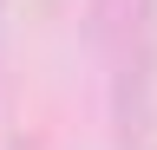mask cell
Instances as JSON below:
<instances>
[{
  "label": "cell",
  "instance_id": "1",
  "mask_svg": "<svg viewBox=\"0 0 157 150\" xmlns=\"http://www.w3.org/2000/svg\"><path fill=\"white\" fill-rule=\"evenodd\" d=\"M118 79H111V118H118V137H144L151 124V65H157V33H151V0L118 20Z\"/></svg>",
  "mask_w": 157,
  "mask_h": 150
},
{
  "label": "cell",
  "instance_id": "2",
  "mask_svg": "<svg viewBox=\"0 0 157 150\" xmlns=\"http://www.w3.org/2000/svg\"><path fill=\"white\" fill-rule=\"evenodd\" d=\"M131 7H137V0H92V26H98V33H111Z\"/></svg>",
  "mask_w": 157,
  "mask_h": 150
},
{
  "label": "cell",
  "instance_id": "3",
  "mask_svg": "<svg viewBox=\"0 0 157 150\" xmlns=\"http://www.w3.org/2000/svg\"><path fill=\"white\" fill-rule=\"evenodd\" d=\"M0 39H7V0H0Z\"/></svg>",
  "mask_w": 157,
  "mask_h": 150
},
{
  "label": "cell",
  "instance_id": "4",
  "mask_svg": "<svg viewBox=\"0 0 157 150\" xmlns=\"http://www.w3.org/2000/svg\"><path fill=\"white\" fill-rule=\"evenodd\" d=\"M13 150H20V144H13Z\"/></svg>",
  "mask_w": 157,
  "mask_h": 150
}]
</instances>
